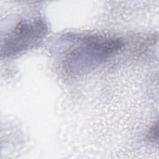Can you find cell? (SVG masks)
<instances>
[{"label":"cell","instance_id":"obj_1","mask_svg":"<svg viewBox=\"0 0 159 159\" xmlns=\"http://www.w3.org/2000/svg\"><path fill=\"white\" fill-rule=\"evenodd\" d=\"M123 45L117 38L102 35H91L82 40L80 46L75 49L70 60V65L81 66L82 69L97 65L114 53L120 50Z\"/></svg>","mask_w":159,"mask_h":159},{"label":"cell","instance_id":"obj_2","mask_svg":"<svg viewBox=\"0 0 159 159\" xmlns=\"http://www.w3.org/2000/svg\"><path fill=\"white\" fill-rule=\"evenodd\" d=\"M47 30L46 25L40 19L18 23L5 37L1 46V55L14 57L30 48L44 37Z\"/></svg>","mask_w":159,"mask_h":159},{"label":"cell","instance_id":"obj_3","mask_svg":"<svg viewBox=\"0 0 159 159\" xmlns=\"http://www.w3.org/2000/svg\"><path fill=\"white\" fill-rule=\"evenodd\" d=\"M148 138L150 140L155 141V140H158V124L154 125L149 131L148 134Z\"/></svg>","mask_w":159,"mask_h":159}]
</instances>
